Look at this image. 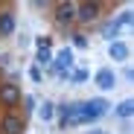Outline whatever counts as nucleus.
<instances>
[{"mask_svg": "<svg viewBox=\"0 0 134 134\" xmlns=\"http://www.w3.org/2000/svg\"><path fill=\"white\" fill-rule=\"evenodd\" d=\"M0 134H24V117L15 111H6L0 120Z\"/></svg>", "mask_w": 134, "mask_h": 134, "instance_id": "5", "label": "nucleus"}, {"mask_svg": "<svg viewBox=\"0 0 134 134\" xmlns=\"http://www.w3.org/2000/svg\"><path fill=\"white\" fill-rule=\"evenodd\" d=\"M93 82H96L99 91H114V85H117V73L108 70V67H102V70L93 76Z\"/></svg>", "mask_w": 134, "mask_h": 134, "instance_id": "7", "label": "nucleus"}, {"mask_svg": "<svg viewBox=\"0 0 134 134\" xmlns=\"http://www.w3.org/2000/svg\"><path fill=\"white\" fill-rule=\"evenodd\" d=\"M55 20H58V24H73V20H76V3H58L55 6Z\"/></svg>", "mask_w": 134, "mask_h": 134, "instance_id": "10", "label": "nucleus"}, {"mask_svg": "<svg viewBox=\"0 0 134 134\" xmlns=\"http://www.w3.org/2000/svg\"><path fill=\"white\" fill-rule=\"evenodd\" d=\"M29 79H32V82H41V79H44V67H41V64H32V67H29Z\"/></svg>", "mask_w": 134, "mask_h": 134, "instance_id": "16", "label": "nucleus"}, {"mask_svg": "<svg viewBox=\"0 0 134 134\" xmlns=\"http://www.w3.org/2000/svg\"><path fill=\"white\" fill-rule=\"evenodd\" d=\"M108 114V102L105 99H85L79 102V114H76V125L82 122H96L99 117Z\"/></svg>", "mask_w": 134, "mask_h": 134, "instance_id": "1", "label": "nucleus"}, {"mask_svg": "<svg viewBox=\"0 0 134 134\" xmlns=\"http://www.w3.org/2000/svg\"><path fill=\"white\" fill-rule=\"evenodd\" d=\"M76 114H79V102H64L55 108V120L61 128H73L76 125Z\"/></svg>", "mask_w": 134, "mask_h": 134, "instance_id": "4", "label": "nucleus"}, {"mask_svg": "<svg viewBox=\"0 0 134 134\" xmlns=\"http://www.w3.org/2000/svg\"><path fill=\"white\" fill-rule=\"evenodd\" d=\"M73 55H76V53H73V47H64V50L53 58V67H50V70H53V73H58V79H67V73L73 70Z\"/></svg>", "mask_w": 134, "mask_h": 134, "instance_id": "3", "label": "nucleus"}, {"mask_svg": "<svg viewBox=\"0 0 134 134\" xmlns=\"http://www.w3.org/2000/svg\"><path fill=\"white\" fill-rule=\"evenodd\" d=\"M38 50H50V38H47V35L38 38Z\"/></svg>", "mask_w": 134, "mask_h": 134, "instance_id": "19", "label": "nucleus"}, {"mask_svg": "<svg viewBox=\"0 0 134 134\" xmlns=\"http://www.w3.org/2000/svg\"><path fill=\"white\" fill-rule=\"evenodd\" d=\"M53 117H55V105L53 102H41L38 105V120L41 122H53Z\"/></svg>", "mask_w": 134, "mask_h": 134, "instance_id": "13", "label": "nucleus"}, {"mask_svg": "<svg viewBox=\"0 0 134 134\" xmlns=\"http://www.w3.org/2000/svg\"><path fill=\"white\" fill-rule=\"evenodd\" d=\"M73 47H87V35L76 32V35H73Z\"/></svg>", "mask_w": 134, "mask_h": 134, "instance_id": "17", "label": "nucleus"}, {"mask_svg": "<svg viewBox=\"0 0 134 134\" xmlns=\"http://www.w3.org/2000/svg\"><path fill=\"white\" fill-rule=\"evenodd\" d=\"M15 26H18L15 12H12V9H3V12H0V38L12 35V32H15Z\"/></svg>", "mask_w": 134, "mask_h": 134, "instance_id": "9", "label": "nucleus"}, {"mask_svg": "<svg viewBox=\"0 0 134 134\" xmlns=\"http://www.w3.org/2000/svg\"><path fill=\"white\" fill-rule=\"evenodd\" d=\"M18 105L24 108V114H32V111H35V96L24 93V96H20V102H18Z\"/></svg>", "mask_w": 134, "mask_h": 134, "instance_id": "15", "label": "nucleus"}, {"mask_svg": "<svg viewBox=\"0 0 134 134\" xmlns=\"http://www.w3.org/2000/svg\"><path fill=\"white\" fill-rule=\"evenodd\" d=\"M53 55H50V50H38V55H35V64H44V61H50Z\"/></svg>", "mask_w": 134, "mask_h": 134, "instance_id": "18", "label": "nucleus"}, {"mask_svg": "<svg viewBox=\"0 0 134 134\" xmlns=\"http://www.w3.org/2000/svg\"><path fill=\"white\" fill-rule=\"evenodd\" d=\"M131 111H134L131 99H122V102L117 105V117H120V120H128V117H131Z\"/></svg>", "mask_w": 134, "mask_h": 134, "instance_id": "14", "label": "nucleus"}, {"mask_svg": "<svg viewBox=\"0 0 134 134\" xmlns=\"http://www.w3.org/2000/svg\"><path fill=\"white\" fill-rule=\"evenodd\" d=\"M128 20H131V15H128V12H122V15L114 20V24H105V29H102V38H105V41H117V35H120V26H122V24H128Z\"/></svg>", "mask_w": 134, "mask_h": 134, "instance_id": "8", "label": "nucleus"}, {"mask_svg": "<svg viewBox=\"0 0 134 134\" xmlns=\"http://www.w3.org/2000/svg\"><path fill=\"white\" fill-rule=\"evenodd\" d=\"M108 55L114 58V61H125L128 58V44L125 41H111L108 44Z\"/></svg>", "mask_w": 134, "mask_h": 134, "instance_id": "11", "label": "nucleus"}, {"mask_svg": "<svg viewBox=\"0 0 134 134\" xmlns=\"http://www.w3.org/2000/svg\"><path fill=\"white\" fill-rule=\"evenodd\" d=\"M102 15V3H76V20L79 24H91Z\"/></svg>", "mask_w": 134, "mask_h": 134, "instance_id": "6", "label": "nucleus"}, {"mask_svg": "<svg viewBox=\"0 0 134 134\" xmlns=\"http://www.w3.org/2000/svg\"><path fill=\"white\" fill-rule=\"evenodd\" d=\"M20 87H18V82H12V79H6V82H0V105L3 108H18V102H20Z\"/></svg>", "mask_w": 134, "mask_h": 134, "instance_id": "2", "label": "nucleus"}, {"mask_svg": "<svg viewBox=\"0 0 134 134\" xmlns=\"http://www.w3.org/2000/svg\"><path fill=\"white\" fill-rule=\"evenodd\" d=\"M87 79H91V70H87V67H73V70L67 73V82L70 85H85Z\"/></svg>", "mask_w": 134, "mask_h": 134, "instance_id": "12", "label": "nucleus"}]
</instances>
